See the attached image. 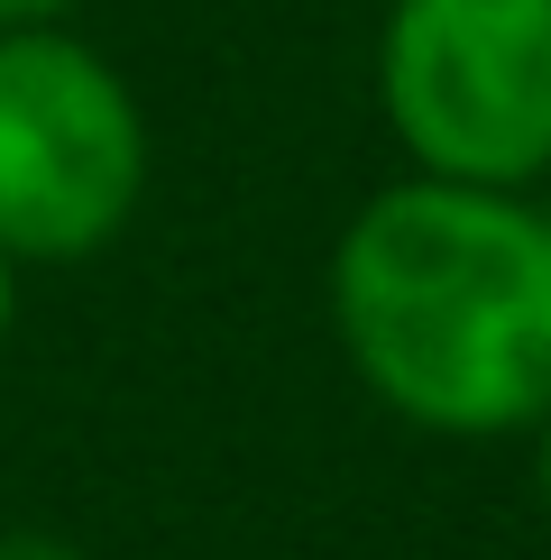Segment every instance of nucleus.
<instances>
[{"mask_svg": "<svg viewBox=\"0 0 551 560\" xmlns=\"http://www.w3.org/2000/svg\"><path fill=\"white\" fill-rule=\"evenodd\" d=\"M331 331L413 432H534L551 413V212L515 184H377L331 240Z\"/></svg>", "mask_w": 551, "mask_h": 560, "instance_id": "obj_1", "label": "nucleus"}, {"mask_svg": "<svg viewBox=\"0 0 551 560\" xmlns=\"http://www.w3.org/2000/svg\"><path fill=\"white\" fill-rule=\"evenodd\" d=\"M148 110L65 19L0 28V258L83 267L148 202Z\"/></svg>", "mask_w": 551, "mask_h": 560, "instance_id": "obj_2", "label": "nucleus"}, {"mask_svg": "<svg viewBox=\"0 0 551 560\" xmlns=\"http://www.w3.org/2000/svg\"><path fill=\"white\" fill-rule=\"evenodd\" d=\"M377 110L413 175L534 194L551 175V0H386Z\"/></svg>", "mask_w": 551, "mask_h": 560, "instance_id": "obj_3", "label": "nucleus"}, {"mask_svg": "<svg viewBox=\"0 0 551 560\" xmlns=\"http://www.w3.org/2000/svg\"><path fill=\"white\" fill-rule=\"evenodd\" d=\"M74 0H0V28H46V19H65Z\"/></svg>", "mask_w": 551, "mask_h": 560, "instance_id": "obj_4", "label": "nucleus"}, {"mask_svg": "<svg viewBox=\"0 0 551 560\" xmlns=\"http://www.w3.org/2000/svg\"><path fill=\"white\" fill-rule=\"evenodd\" d=\"M0 560H74V551L46 542V533H19V542H0Z\"/></svg>", "mask_w": 551, "mask_h": 560, "instance_id": "obj_5", "label": "nucleus"}, {"mask_svg": "<svg viewBox=\"0 0 551 560\" xmlns=\"http://www.w3.org/2000/svg\"><path fill=\"white\" fill-rule=\"evenodd\" d=\"M10 322H19V267L0 258V349H10Z\"/></svg>", "mask_w": 551, "mask_h": 560, "instance_id": "obj_6", "label": "nucleus"}, {"mask_svg": "<svg viewBox=\"0 0 551 560\" xmlns=\"http://www.w3.org/2000/svg\"><path fill=\"white\" fill-rule=\"evenodd\" d=\"M534 487H542V505H551V413L534 423Z\"/></svg>", "mask_w": 551, "mask_h": 560, "instance_id": "obj_7", "label": "nucleus"}]
</instances>
